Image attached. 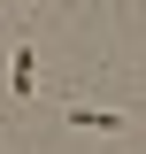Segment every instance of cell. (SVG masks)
<instances>
[{
	"mask_svg": "<svg viewBox=\"0 0 146 154\" xmlns=\"http://www.w3.org/2000/svg\"><path fill=\"white\" fill-rule=\"evenodd\" d=\"M8 85H16L23 100L38 93V46H23V54H16V69H8Z\"/></svg>",
	"mask_w": 146,
	"mask_h": 154,
	"instance_id": "obj_2",
	"label": "cell"
},
{
	"mask_svg": "<svg viewBox=\"0 0 146 154\" xmlns=\"http://www.w3.org/2000/svg\"><path fill=\"white\" fill-rule=\"evenodd\" d=\"M77 131H123V108H62Z\"/></svg>",
	"mask_w": 146,
	"mask_h": 154,
	"instance_id": "obj_1",
	"label": "cell"
}]
</instances>
